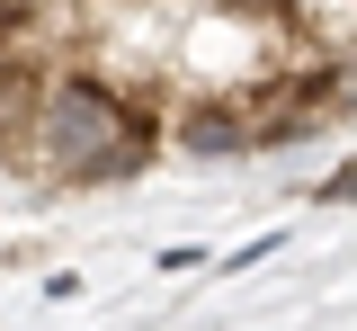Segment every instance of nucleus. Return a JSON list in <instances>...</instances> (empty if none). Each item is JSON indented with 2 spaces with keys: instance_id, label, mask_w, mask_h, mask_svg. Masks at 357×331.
<instances>
[{
  "instance_id": "f257e3e1",
  "label": "nucleus",
  "mask_w": 357,
  "mask_h": 331,
  "mask_svg": "<svg viewBox=\"0 0 357 331\" xmlns=\"http://www.w3.org/2000/svg\"><path fill=\"white\" fill-rule=\"evenodd\" d=\"M152 143H161V117L134 90L98 81V72H54L36 117V161L54 179H126L152 161Z\"/></svg>"
},
{
  "instance_id": "f03ea898",
  "label": "nucleus",
  "mask_w": 357,
  "mask_h": 331,
  "mask_svg": "<svg viewBox=\"0 0 357 331\" xmlns=\"http://www.w3.org/2000/svg\"><path fill=\"white\" fill-rule=\"evenodd\" d=\"M178 152H259V126L241 98H206L178 117Z\"/></svg>"
},
{
  "instance_id": "7ed1b4c3",
  "label": "nucleus",
  "mask_w": 357,
  "mask_h": 331,
  "mask_svg": "<svg viewBox=\"0 0 357 331\" xmlns=\"http://www.w3.org/2000/svg\"><path fill=\"white\" fill-rule=\"evenodd\" d=\"M331 98L357 108V45H331Z\"/></svg>"
}]
</instances>
